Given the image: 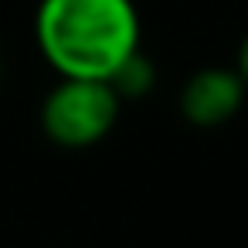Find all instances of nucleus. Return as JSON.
I'll return each mask as SVG.
<instances>
[{
    "mask_svg": "<svg viewBox=\"0 0 248 248\" xmlns=\"http://www.w3.org/2000/svg\"><path fill=\"white\" fill-rule=\"evenodd\" d=\"M34 38L62 78H102L140 51V11L133 0H41Z\"/></svg>",
    "mask_w": 248,
    "mask_h": 248,
    "instance_id": "f257e3e1",
    "label": "nucleus"
},
{
    "mask_svg": "<svg viewBox=\"0 0 248 248\" xmlns=\"http://www.w3.org/2000/svg\"><path fill=\"white\" fill-rule=\"evenodd\" d=\"M123 99L102 78H62L41 102V129L55 146L89 150L102 143L116 119Z\"/></svg>",
    "mask_w": 248,
    "mask_h": 248,
    "instance_id": "f03ea898",
    "label": "nucleus"
},
{
    "mask_svg": "<svg viewBox=\"0 0 248 248\" xmlns=\"http://www.w3.org/2000/svg\"><path fill=\"white\" fill-rule=\"evenodd\" d=\"M245 92H248V85L238 75V68H201L184 82L177 106L190 126L214 129L238 116Z\"/></svg>",
    "mask_w": 248,
    "mask_h": 248,
    "instance_id": "7ed1b4c3",
    "label": "nucleus"
},
{
    "mask_svg": "<svg viewBox=\"0 0 248 248\" xmlns=\"http://www.w3.org/2000/svg\"><path fill=\"white\" fill-rule=\"evenodd\" d=\"M109 85L116 89L119 99H143V95H150V89L156 85V68H153V62H150L143 51H136V55H129V58L112 72Z\"/></svg>",
    "mask_w": 248,
    "mask_h": 248,
    "instance_id": "20e7f679",
    "label": "nucleus"
},
{
    "mask_svg": "<svg viewBox=\"0 0 248 248\" xmlns=\"http://www.w3.org/2000/svg\"><path fill=\"white\" fill-rule=\"evenodd\" d=\"M238 75H241L245 85H248V34H245V41H241V48H238Z\"/></svg>",
    "mask_w": 248,
    "mask_h": 248,
    "instance_id": "39448f33",
    "label": "nucleus"
},
{
    "mask_svg": "<svg viewBox=\"0 0 248 248\" xmlns=\"http://www.w3.org/2000/svg\"><path fill=\"white\" fill-rule=\"evenodd\" d=\"M0 78H4V58H0Z\"/></svg>",
    "mask_w": 248,
    "mask_h": 248,
    "instance_id": "423d86ee",
    "label": "nucleus"
}]
</instances>
